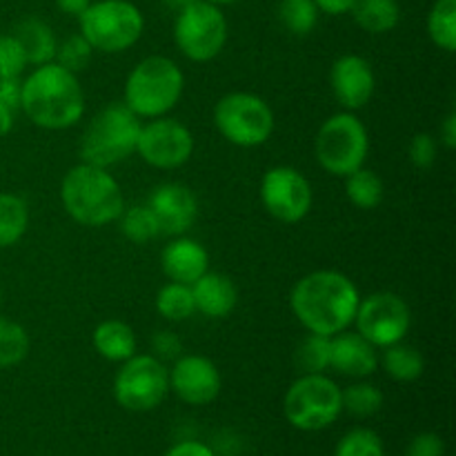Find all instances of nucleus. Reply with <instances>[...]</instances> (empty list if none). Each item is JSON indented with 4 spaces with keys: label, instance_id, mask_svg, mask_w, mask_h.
<instances>
[{
    "label": "nucleus",
    "instance_id": "obj_5",
    "mask_svg": "<svg viewBox=\"0 0 456 456\" xmlns=\"http://www.w3.org/2000/svg\"><path fill=\"white\" fill-rule=\"evenodd\" d=\"M141 118L127 110L123 102L102 107L80 138V159L83 163L110 169L136 154Z\"/></svg>",
    "mask_w": 456,
    "mask_h": 456
},
{
    "label": "nucleus",
    "instance_id": "obj_11",
    "mask_svg": "<svg viewBox=\"0 0 456 456\" xmlns=\"http://www.w3.org/2000/svg\"><path fill=\"white\" fill-rule=\"evenodd\" d=\"M169 395V368L151 354L123 361L114 377V399L129 412H150Z\"/></svg>",
    "mask_w": 456,
    "mask_h": 456
},
{
    "label": "nucleus",
    "instance_id": "obj_39",
    "mask_svg": "<svg viewBox=\"0 0 456 456\" xmlns=\"http://www.w3.org/2000/svg\"><path fill=\"white\" fill-rule=\"evenodd\" d=\"M405 456H445V441L435 432H421L410 441Z\"/></svg>",
    "mask_w": 456,
    "mask_h": 456
},
{
    "label": "nucleus",
    "instance_id": "obj_42",
    "mask_svg": "<svg viewBox=\"0 0 456 456\" xmlns=\"http://www.w3.org/2000/svg\"><path fill=\"white\" fill-rule=\"evenodd\" d=\"M319 13H328V16H346L352 12L354 0H314Z\"/></svg>",
    "mask_w": 456,
    "mask_h": 456
},
{
    "label": "nucleus",
    "instance_id": "obj_22",
    "mask_svg": "<svg viewBox=\"0 0 456 456\" xmlns=\"http://www.w3.org/2000/svg\"><path fill=\"white\" fill-rule=\"evenodd\" d=\"M13 36L20 40L22 49L27 53V62L31 67L52 62L53 56H56V36H53L52 27L45 20H40V18H25L22 22H18Z\"/></svg>",
    "mask_w": 456,
    "mask_h": 456
},
{
    "label": "nucleus",
    "instance_id": "obj_3",
    "mask_svg": "<svg viewBox=\"0 0 456 456\" xmlns=\"http://www.w3.org/2000/svg\"><path fill=\"white\" fill-rule=\"evenodd\" d=\"M61 203L83 227H105L118 221L125 209L123 190L110 169L80 163L62 176Z\"/></svg>",
    "mask_w": 456,
    "mask_h": 456
},
{
    "label": "nucleus",
    "instance_id": "obj_16",
    "mask_svg": "<svg viewBox=\"0 0 456 456\" xmlns=\"http://www.w3.org/2000/svg\"><path fill=\"white\" fill-rule=\"evenodd\" d=\"M330 87L343 111L363 110L377 89L372 65L359 53H343L330 69Z\"/></svg>",
    "mask_w": 456,
    "mask_h": 456
},
{
    "label": "nucleus",
    "instance_id": "obj_26",
    "mask_svg": "<svg viewBox=\"0 0 456 456\" xmlns=\"http://www.w3.org/2000/svg\"><path fill=\"white\" fill-rule=\"evenodd\" d=\"M346 196L354 208L377 209L386 199V185L374 169L363 165L346 176Z\"/></svg>",
    "mask_w": 456,
    "mask_h": 456
},
{
    "label": "nucleus",
    "instance_id": "obj_17",
    "mask_svg": "<svg viewBox=\"0 0 456 456\" xmlns=\"http://www.w3.org/2000/svg\"><path fill=\"white\" fill-rule=\"evenodd\" d=\"M147 208L154 214L160 234L183 236L194 227L199 218V199L181 183H163L147 199Z\"/></svg>",
    "mask_w": 456,
    "mask_h": 456
},
{
    "label": "nucleus",
    "instance_id": "obj_12",
    "mask_svg": "<svg viewBox=\"0 0 456 456\" xmlns=\"http://www.w3.org/2000/svg\"><path fill=\"white\" fill-rule=\"evenodd\" d=\"M356 332L372 343L374 347H387L405 341L412 328V312L410 305L395 292H374L368 298H361L354 323Z\"/></svg>",
    "mask_w": 456,
    "mask_h": 456
},
{
    "label": "nucleus",
    "instance_id": "obj_45",
    "mask_svg": "<svg viewBox=\"0 0 456 456\" xmlns=\"http://www.w3.org/2000/svg\"><path fill=\"white\" fill-rule=\"evenodd\" d=\"M13 118H16V111L9 110L7 105H3V102H0V138L7 136V134L12 132Z\"/></svg>",
    "mask_w": 456,
    "mask_h": 456
},
{
    "label": "nucleus",
    "instance_id": "obj_35",
    "mask_svg": "<svg viewBox=\"0 0 456 456\" xmlns=\"http://www.w3.org/2000/svg\"><path fill=\"white\" fill-rule=\"evenodd\" d=\"M94 49L87 40L80 34L67 36L62 43H58L56 56H53V62H58L61 67H65L67 71L78 76L80 71H85L92 62Z\"/></svg>",
    "mask_w": 456,
    "mask_h": 456
},
{
    "label": "nucleus",
    "instance_id": "obj_7",
    "mask_svg": "<svg viewBox=\"0 0 456 456\" xmlns=\"http://www.w3.org/2000/svg\"><path fill=\"white\" fill-rule=\"evenodd\" d=\"M321 167L337 178L363 167L370 154V134L354 111H338L323 120L314 138Z\"/></svg>",
    "mask_w": 456,
    "mask_h": 456
},
{
    "label": "nucleus",
    "instance_id": "obj_38",
    "mask_svg": "<svg viewBox=\"0 0 456 456\" xmlns=\"http://www.w3.org/2000/svg\"><path fill=\"white\" fill-rule=\"evenodd\" d=\"M151 356H156L159 361H176L183 354V341L178 338L176 332L172 330H160L154 337L150 338Z\"/></svg>",
    "mask_w": 456,
    "mask_h": 456
},
{
    "label": "nucleus",
    "instance_id": "obj_29",
    "mask_svg": "<svg viewBox=\"0 0 456 456\" xmlns=\"http://www.w3.org/2000/svg\"><path fill=\"white\" fill-rule=\"evenodd\" d=\"M383 403H386V396L379 390L377 386L368 381H356L350 387L341 390V405L343 412L352 414L356 419H368L374 417L377 412H381Z\"/></svg>",
    "mask_w": 456,
    "mask_h": 456
},
{
    "label": "nucleus",
    "instance_id": "obj_19",
    "mask_svg": "<svg viewBox=\"0 0 456 456\" xmlns=\"http://www.w3.org/2000/svg\"><path fill=\"white\" fill-rule=\"evenodd\" d=\"M160 265L169 281L191 285L209 270V254L196 239L185 234L174 236V240L163 248Z\"/></svg>",
    "mask_w": 456,
    "mask_h": 456
},
{
    "label": "nucleus",
    "instance_id": "obj_1",
    "mask_svg": "<svg viewBox=\"0 0 456 456\" xmlns=\"http://www.w3.org/2000/svg\"><path fill=\"white\" fill-rule=\"evenodd\" d=\"M361 292L337 270H316L298 279L289 292V310L310 334L334 337L354 323Z\"/></svg>",
    "mask_w": 456,
    "mask_h": 456
},
{
    "label": "nucleus",
    "instance_id": "obj_41",
    "mask_svg": "<svg viewBox=\"0 0 456 456\" xmlns=\"http://www.w3.org/2000/svg\"><path fill=\"white\" fill-rule=\"evenodd\" d=\"M165 456H216L214 450L208 444H200V441H181V444L172 445Z\"/></svg>",
    "mask_w": 456,
    "mask_h": 456
},
{
    "label": "nucleus",
    "instance_id": "obj_46",
    "mask_svg": "<svg viewBox=\"0 0 456 456\" xmlns=\"http://www.w3.org/2000/svg\"><path fill=\"white\" fill-rule=\"evenodd\" d=\"M196 3V0H163V4L167 9H174V12H181V9H185L187 4Z\"/></svg>",
    "mask_w": 456,
    "mask_h": 456
},
{
    "label": "nucleus",
    "instance_id": "obj_6",
    "mask_svg": "<svg viewBox=\"0 0 456 456\" xmlns=\"http://www.w3.org/2000/svg\"><path fill=\"white\" fill-rule=\"evenodd\" d=\"M78 27L94 52L120 53L141 40L145 18L132 0H96L80 13Z\"/></svg>",
    "mask_w": 456,
    "mask_h": 456
},
{
    "label": "nucleus",
    "instance_id": "obj_25",
    "mask_svg": "<svg viewBox=\"0 0 456 456\" xmlns=\"http://www.w3.org/2000/svg\"><path fill=\"white\" fill-rule=\"evenodd\" d=\"M29 227V208L25 199L12 191H0V248L20 243Z\"/></svg>",
    "mask_w": 456,
    "mask_h": 456
},
{
    "label": "nucleus",
    "instance_id": "obj_32",
    "mask_svg": "<svg viewBox=\"0 0 456 456\" xmlns=\"http://www.w3.org/2000/svg\"><path fill=\"white\" fill-rule=\"evenodd\" d=\"M294 363L301 374H325L330 370V337L310 334L294 352Z\"/></svg>",
    "mask_w": 456,
    "mask_h": 456
},
{
    "label": "nucleus",
    "instance_id": "obj_27",
    "mask_svg": "<svg viewBox=\"0 0 456 456\" xmlns=\"http://www.w3.org/2000/svg\"><path fill=\"white\" fill-rule=\"evenodd\" d=\"M156 312L172 323H183V321L191 319L196 314L191 285L174 283V281L165 283L156 294Z\"/></svg>",
    "mask_w": 456,
    "mask_h": 456
},
{
    "label": "nucleus",
    "instance_id": "obj_18",
    "mask_svg": "<svg viewBox=\"0 0 456 456\" xmlns=\"http://www.w3.org/2000/svg\"><path fill=\"white\" fill-rule=\"evenodd\" d=\"M330 370L347 379H368L379 370V352L359 332L330 337Z\"/></svg>",
    "mask_w": 456,
    "mask_h": 456
},
{
    "label": "nucleus",
    "instance_id": "obj_30",
    "mask_svg": "<svg viewBox=\"0 0 456 456\" xmlns=\"http://www.w3.org/2000/svg\"><path fill=\"white\" fill-rule=\"evenodd\" d=\"M118 223L125 239L136 245H145L150 240H154L156 236H160L159 223H156L154 214L147 208V203L125 208L123 214L118 216Z\"/></svg>",
    "mask_w": 456,
    "mask_h": 456
},
{
    "label": "nucleus",
    "instance_id": "obj_15",
    "mask_svg": "<svg viewBox=\"0 0 456 456\" xmlns=\"http://www.w3.org/2000/svg\"><path fill=\"white\" fill-rule=\"evenodd\" d=\"M221 372L208 356L181 354L169 370V390L187 405H209L221 395Z\"/></svg>",
    "mask_w": 456,
    "mask_h": 456
},
{
    "label": "nucleus",
    "instance_id": "obj_13",
    "mask_svg": "<svg viewBox=\"0 0 456 456\" xmlns=\"http://www.w3.org/2000/svg\"><path fill=\"white\" fill-rule=\"evenodd\" d=\"M261 203L272 218L292 225L310 214L314 190L305 174L289 165L270 167L261 178Z\"/></svg>",
    "mask_w": 456,
    "mask_h": 456
},
{
    "label": "nucleus",
    "instance_id": "obj_24",
    "mask_svg": "<svg viewBox=\"0 0 456 456\" xmlns=\"http://www.w3.org/2000/svg\"><path fill=\"white\" fill-rule=\"evenodd\" d=\"M379 365L395 381L412 383L421 379L423 370H426V359H423V354L417 347L401 341L395 343V346L383 347V354L379 356Z\"/></svg>",
    "mask_w": 456,
    "mask_h": 456
},
{
    "label": "nucleus",
    "instance_id": "obj_28",
    "mask_svg": "<svg viewBox=\"0 0 456 456\" xmlns=\"http://www.w3.org/2000/svg\"><path fill=\"white\" fill-rule=\"evenodd\" d=\"M428 36L444 52H456V0H435L428 13Z\"/></svg>",
    "mask_w": 456,
    "mask_h": 456
},
{
    "label": "nucleus",
    "instance_id": "obj_34",
    "mask_svg": "<svg viewBox=\"0 0 456 456\" xmlns=\"http://www.w3.org/2000/svg\"><path fill=\"white\" fill-rule=\"evenodd\" d=\"M334 456H386L381 436L368 428H354L341 436Z\"/></svg>",
    "mask_w": 456,
    "mask_h": 456
},
{
    "label": "nucleus",
    "instance_id": "obj_2",
    "mask_svg": "<svg viewBox=\"0 0 456 456\" xmlns=\"http://www.w3.org/2000/svg\"><path fill=\"white\" fill-rule=\"evenodd\" d=\"M20 111L36 127L61 132L80 123L85 114V92L78 76L58 62L34 67L22 78Z\"/></svg>",
    "mask_w": 456,
    "mask_h": 456
},
{
    "label": "nucleus",
    "instance_id": "obj_40",
    "mask_svg": "<svg viewBox=\"0 0 456 456\" xmlns=\"http://www.w3.org/2000/svg\"><path fill=\"white\" fill-rule=\"evenodd\" d=\"M22 98V78H0V102L9 110H20Z\"/></svg>",
    "mask_w": 456,
    "mask_h": 456
},
{
    "label": "nucleus",
    "instance_id": "obj_31",
    "mask_svg": "<svg viewBox=\"0 0 456 456\" xmlns=\"http://www.w3.org/2000/svg\"><path fill=\"white\" fill-rule=\"evenodd\" d=\"M29 334L16 321L0 316V370L22 363L29 354Z\"/></svg>",
    "mask_w": 456,
    "mask_h": 456
},
{
    "label": "nucleus",
    "instance_id": "obj_8",
    "mask_svg": "<svg viewBox=\"0 0 456 456\" xmlns=\"http://www.w3.org/2000/svg\"><path fill=\"white\" fill-rule=\"evenodd\" d=\"M214 125L236 147H261L274 134V111L265 98L249 92H232L214 105Z\"/></svg>",
    "mask_w": 456,
    "mask_h": 456
},
{
    "label": "nucleus",
    "instance_id": "obj_14",
    "mask_svg": "<svg viewBox=\"0 0 456 456\" xmlns=\"http://www.w3.org/2000/svg\"><path fill=\"white\" fill-rule=\"evenodd\" d=\"M136 154L154 169H178L194 154V134L169 116L150 118L141 125Z\"/></svg>",
    "mask_w": 456,
    "mask_h": 456
},
{
    "label": "nucleus",
    "instance_id": "obj_44",
    "mask_svg": "<svg viewBox=\"0 0 456 456\" xmlns=\"http://www.w3.org/2000/svg\"><path fill=\"white\" fill-rule=\"evenodd\" d=\"M53 3H56V7L61 9L62 13L78 18L80 13H83L85 9L94 3V0H53Z\"/></svg>",
    "mask_w": 456,
    "mask_h": 456
},
{
    "label": "nucleus",
    "instance_id": "obj_36",
    "mask_svg": "<svg viewBox=\"0 0 456 456\" xmlns=\"http://www.w3.org/2000/svg\"><path fill=\"white\" fill-rule=\"evenodd\" d=\"M29 67L20 40L13 34L0 36V78H20Z\"/></svg>",
    "mask_w": 456,
    "mask_h": 456
},
{
    "label": "nucleus",
    "instance_id": "obj_21",
    "mask_svg": "<svg viewBox=\"0 0 456 456\" xmlns=\"http://www.w3.org/2000/svg\"><path fill=\"white\" fill-rule=\"evenodd\" d=\"M92 346L105 361L123 363L136 354L138 341L132 325L118 319H107L94 328Z\"/></svg>",
    "mask_w": 456,
    "mask_h": 456
},
{
    "label": "nucleus",
    "instance_id": "obj_37",
    "mask_svg": "<svg viewBox=\"0 0 456 456\" xmlns=\"http://www.w3.org/2000/svg\"><path fill=\"white\" fill-rule=\"evenodd\" d=\"M410 163L417 169H430L436 163V138L432 134H414L408 147Z\"/></svg>",
    "mask_w": 456,
    "mask_h": 456
},
{
    "label": "nucleus",
    "instance_id": "obj_20",
    "mask_svg": "<svg viewBox=\"0 0 456 456\" xmlns=\"http://www.w3.org/2000/svg\"><path fill=\"white\" fill-rule=\"evenodd\" d=\"M191 294H194L196 312L208 319H225L239 303V288L234 281L209 270L191 283Z\"/></svg>",
    "mask_w": 456,
    "mask_h": 456
},
{
    "label": "nucleus",
    "instance_id": "obj_43",
    "mask_svg": "<svg viewBox=\"0 0 456 456\" xmlns=\"http://www.w3.org/2000/svg\"><path fill=\"white\" fill-rule=\"evenodd\" d=\"M439 141L444 142L448 150H454L456 147V111H450V114L441 120Z\"/></svg>",
    "mask_w": 456,
    "mask_h": 456
},
{
    "label": "nucleus",
    "instance_id": "obj_10",
    "mask_svg": "<svg viewBox=\"0 0 456 456\" xmlns=\"http://www.w3.org/2000/svg\"><path fill=\"white\" fill-rule=\"evenodd\" d=\"M174 43L187 61H214L227 43V18L223 9L208 0H196L176 12Z\"/></svg>",
    "mask_w": 456,
    "mask_h": 456
},
{
    "label": "nucleus",
    "instance_id": "obj_23",
    "mask_svg": "<svg viewBox=\"0 0 456 456\" xmlns=\"http://www.w3.org/2000/svg\"><path fill=\"white\" fill-rule=\"evenodd\" d=\"M352 18L368 34H387L401 22L399 0H354Z\"/></svg>",
    "mask_w": 456,
    "mask_h": 456
},
{
    "label": "nucleus",
    "instance_id": "obj_47",
    "mask_svg": "<svg viewBox=\"0 0 456 456\" xmlns=\"http://www.w3.org/2000/svg\"><path fill=\"white\" fill-rule=\"evenodd\" d=\"M208 3H214V4H218V7H223V4H236V3H240V0H208Z\"/></svg>",
    "mask_w": 456,
    "mask_h": 456
},
{
    "label": "nucleus",
    "instance_id": "obj_48",
    "mask_svg": "<svg viewBox=\"0 0 456 456\" xmlns=\"http://www.w3.org/2000/svg\"><path fill=\"white\" fill-rule=\"evenodd\" d=\"M0 301H3V292H0Z\"/></svg>",
    "mask_w": 456,
    "mask_h": 456
},
{
    "label": "nucleus",
    "instance_id": "obj_33",
    "mask_svg": "<svg viewBox=\"0 0 456 456\" xmlns=\"http://www.w3.org/2000/svg\"><path fill=\"white\" fill-rule=\"evenodd\" d=\"M279 20L294 36H307L319 22L314 0H281Z\"/></svg>",
    "mask_w": 456,
    "mask_h": 456
},
{
    "label": "nucleus",
    "instance_id": "obj_9",
    "mask_svg": "<svg viewBox=\"0 0 456 456\" xmlns=\"http://www.w3.org/2000/svg\"><path fill=\"white\" fill-rule=\"evenodd\" d=\"M283 412L297 430H325L343 412L341 387L328 374H301L285 392Z\"/></svg>",
    "mask_w": 456,
    "mask_h": 456
},
{
    "label": "nucleus",
    "instance_id": "obj_4",
    "mask_svg": "<svg viewBox=\"0 0 456 456\" xmlns=\"http://www.w3.org/2000/svg\"><path fill=\"white\" fill-rule=\"evenodd\" d=\"M185 89V74L167 56H147L129 71L123 105L138 118H160L178 105Z\"/></svg>",
    "mask_w": 456,
    "mask_h": 456
}]
</instances>
